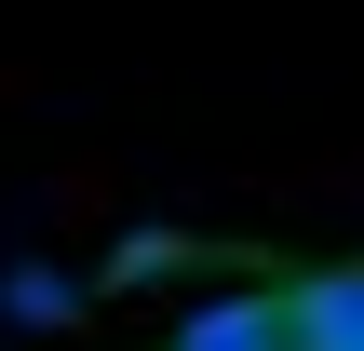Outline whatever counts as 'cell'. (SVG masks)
Instances as JSON below:
<instances>
[{
    "mask_svg": "<svg viewBox=\"0 0 364 351\" xmlns=\"http://www.w3.org/2000/svg\"><path fill=\"white\" fill-rule=\"evenodd\" d=\"M176 257H189L176 230H135V243H108V257H95V298H122V284H162Z\"/></svg>",
    "mask_w": 364,
    "mask_h": 351,
    "instance_id": "4",
    "label": "cell"
},
{
    "mask_svg": "<svg viewBox=\"0 0 364 351\" xmlns=\"http://www.w3.org/2000/svg\"><path fill=\"white\" fill-rule=\"evenodd\" d=\"M162 351H297V325H284V284H230V298L176 311V338H162Z\"/></svg>",
    "mask_w": 364,
    "mask_h": 351,
    "instance_id": "1",
    "label": "cell"
},
{
    "mask_svg": "<svg viewBox=\"0 0 364 351\" xmlns=\"http://www.w3.org/2000/svg\"><path fill=\"white\" fill-rule=\"evenodd\" d=\"M81 298H95V271H54V257H14L0 271V325H27V338L81 325Z\"/></svg>",
    "mask_w": 364,
    "mask_h": 351,
    "instance_id": "3",
    "label": "cell"
},
{
    "mask_svg": "<svg viewBox=\"0 0 364 351\" xmlns=\"http://www.w3.org/2000/svg\"><path fill=\"white\" fill-rule=\"evenodd\" d=\"M284 325H297V351H364V257L297 271V284H284Z\"/></svg>",
    "mask_w": 364,
    "mask_h": 351,
    "instance_id": "2",
    "label": "cell"
}]
</instances>
